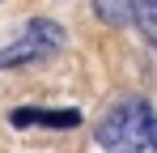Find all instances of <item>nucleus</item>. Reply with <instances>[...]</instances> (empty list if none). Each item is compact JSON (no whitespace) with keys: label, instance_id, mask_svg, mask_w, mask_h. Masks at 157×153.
<instances>
[{"label":"nucleus","instance_id":"nucleus-4","mask_svg":"<svg viewBox=\"0 0 157 153\" xmlns=\"http://www.w3.org/2000/svg\"><path fill=\"white\" fill-rule=\"evenodd\" d=\"M94 13H98V22L119 30V26L136 22V0H94Z\"/></svg>","mask_w":157,"mask_h":153},{"label":"nucleus","instance_id":"nucleus-5","mask_svg":"<svg viewBox=\"0 0 157 153\" xmlns=\"http://www.w3.org/2000/svg\"><path fill=\"white\" fill-rule=\"evenodd\" d=\"M136 30L157 43V0H136Z\"/></svg>","mask_w":157,"mask_h":153},{"label":"nucleus","instance_id":"nucleus-3","mask_svg":"<svg viewBox=\"0 0 157 153\" xmlns=\"http://www.w3.org/2000/svg\"><path fill=\"white\" fill-rule=\"evenodd\" d=\"M17 128H30V124H47V128H77L81 115L77 111H30V106H21V111H13L9 115Z\"/></svg>","mask_w":157,"mask_h":153},{"label":"nucleus","instance_id":"nucleus-2","mask_svg":"<svg viewBox=\"0 0 157 153\" xmlns=\"http://www.w3.org/2000/svg\"><path fill=\"white\" fill-rule=\"evenodd\" d=\"M64 26L51 22V17H34V22L21 30V38H13L9 47H0V68H21V64H38L64 47Z\"/></svg>","mask_w":157,"mask_h":153},{"label":"nucleus","instance_id":"nucleus-1","mask_svg":"<svg viewBox=\"0 0 157 153\" xmlns=\"http://www.w3.org/2000/svg\"><path fill=\"white\" fill-rule=\"evenodd\" d=\"M94 136L106 153H157V115L144 98H123Z\"/></svg>","mask_w":157,"mask_h":153}]
</instances>
